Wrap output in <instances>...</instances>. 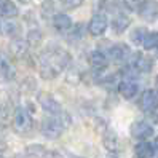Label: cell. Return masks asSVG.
<instances>
[{"instance_id": "obj_1", "label": "cell", "mask_w": 158, "mask_h": 158, "mask_svg": "<svg viewBox=\"0 0 158 158\" xmlns=\"http://www.w3.org/2000/svg\"><path fill=\"white\" fill-rule=\"evenodd\" d=\"M70 54L61 48L46 50L40 56V75L45 80H54L69 67Z\"/></svg>"}, {"instance_id": "obj_2", "label": "cell", "mask_w": 158, "mask_h": 158, "mask_svg": "<svg viewBox=\"0 0 158 158\" xmlns=\"http://www.w3.org/2000/svg\"><path fill=\"white\" fill-rule=\"evenodd\" d=\"M64 129H66L64 120L58 115H51L42 122V134L48 139H58L64 133Z\"/></svg>"}, {"instance_id": "obj_3", "label": "cell", "mask_w": 158, "mask_h": 158, "mask_svg": "<svg viewBox=\"0 0 158 158\" xmlns=\"http://www.w3.org/2000/svg\"><path fill=\"white\" fill-rule=\"evenodd\" d=\"M13 126H15V131H16V133L27 134V133L32 129V126H34V118H32V115L27 112L26 109L18 107V109L15 110Z\"/></svg>"}, {"instance_id": "obj_4", "label": "cell", "mask_w": 158, "mask_h": 158, "mask_svg": "<svg viewBox=\"0 0 158 158\" xmlns=\"http://www.w3.org/2000/svg\"><path fill=\"white\" fill-rule=\"evenodd\" d=\"M139 16L147 23L158 19V2L156 0H145L139 5Z\"/></svg>"}, {"instance_id": "obj_5", "label": "cell", "mask_w": 158, "mask_h": 158, "mask_svg": "<svg viewBox=\"0 0 158 158\" xmlns=\"http://www.w3.org/2000/svg\"><path fill=\"white\" fill-rule=\"evenodd\" d=\"M107 24H109L107 16L104 13H96L94 16L91 18V21L88 24V31H89L91 35L99 37V35H102L107 31Z\"/></svg>"}, {"instance_id": "obj_6", "label": "cell", "mask_w": 158, "mask_h": 158, "mask_svg": "<svg viewBox=\"0 0 158 158\" xmlns=\"http://www.w3.org/2000/svg\"><path fill=\"white\" fill-rule=\"evenodd\" d=\"M141 109L145 114H153L158 109V94L153 89L144 91V94L141 98Z\"/></svg>"}, {"instance_id": "obj_7", "label": "cell", "mask_w": 158, "mask_h": 158, "mask_svg": "<svg viewBox=\"0 0 158 158\" xmlns=\"http://www.w3.org/2000/svg\"><path fill=\"white\" fill-rule=\"evenodd\" d=\"M131 134L139 141H145L150 136H153V126L147 122H136L131 126Z\"/></svg>"}, {"instance_id": "obj_8", "label": "cell", "mask_w": 158, "mask_h": 158, "mask_svg": "<svg viewBox=\"0 0 158 158\" xmlns=\"http://www.w3.org/2000/svg\"><path fill=\"white\" fill-rule=\"evenodd\" d=\"M118 91H120V94H122L125 99H133L137 94V91H139V85H137V81L134 78L128 77V78L120 81Z\"/></svg>"}, {"instance_id": "obj_9", "label": "cell", "mask_w": 158, "mask_h": 158, "mask_svg": "<svg viewBox=\"0 0 158 158\" xmlns=\"http://www.w3.org/2000/svg\"><path fill=\"white\" fill-rule=\"evenodd\" d=\"M15 73H16V70H15V66L10 61V58L6 54H0V78L8 81L15 77Z\"/></svg>"}, {"instance_id": "obj_10", "label": "cell", "mask_w": 158, "mask_h": 158, "mask_svg": "<svg viewBox=\"0 0 158 158\" xmlns=\"http://www.w3.org/2000/svg\"><path fill=\"white\" fill-rule=\"evenodd\" d=\"M40 104H42V107L46 110V112L51 114V115L61 114V104L50 94H42L40 96Z\"/></svg>"}, {"instance_id": "obj_11", "label": "cell", "mask_w": 158, "mask_h": 158, "mask_svg": "<svg viewBox=\"0 0 158 158\" xmlns=\"http://www.w3.org/2000/svg\"><path fill=\"white\" fill-rule=\"evenodd\" d=\"M88 61H89V66L94 69V70H104L107 67V56L102 51H91L89 56H88Z\"/></svg>"}, {"instance_id": "obj_12", "label": "cell", "mask_w": 158, "mask_h": 158, "mask_svg": "<svg viewBox=\"0 0 158 158\" xmlns=\"http://www.w3.org/2000/svg\"><path fill=\"white\" fill-rule=\"evenodd\" d=\"M53 26H54V29L59 31V32H67V31L72 29V19L66 13H58L53 18Z\"/></svg>"}, {"instance_id": "obj_13", "label": "cell", "mask_w": 158, "mask_h": 158, "mask_svg": "<svg viewBox=\"0 0 158 158\" xmlns=\"http://www.w3.org/2000/svg\"><path fill=\"white\" fill-rule=\"evenodd\" d=\"M129 54H131V51H129V48L126 45L123 43H118V45H114L112 48L109 50V56L112 58L114 61H126L129 58Z\"/></svg>"}, {"instance_id": "obj_14", "label": "cell", "mask_w": 158, "mask_h": 158, "mask_svg": "<svg viewBox=\"0 0 158 158\" xmlns=\"http://www.w3.org/2000/svg\"><path fill=\"white\" fill-rule=\"evenodd\" d=\"M152 66H153V62L152 59L148 58V56H144V54H136V58L134 61L131 62V67L139 70V72H150L152 70Z\"/></svg>"}, {"instance_id": "obj_15", "label": "cell", "mask_w": 158, "mask_h": 158, "mask_svg": "<svg viewBox=\"0 0 158 158\" xmlns=\"http://www.w3.org/2000/svg\"><path fill=\"white\" fill-rule=\"evenodd\" d=\"M10 51L15 58H23L24 54L27 53V43L26 40H21V39H13L11 43H10Z\"/></svg>"}, {"instance_id": "obj_16", "label": "cell", "mask_w": 158, "mask_h": 158, "mask_svg": "<svg viewBox=\"0 0 158 158\" xmlns=\"http://www.w3.org/2000/svg\"><path fill=\"white\" fill-rule=\"evenodd\" d=\"M129 27V18L126 16V15H117L115 18H114V21H112V29H114V32H117V34H123L126 29Z\"/></svg>"}, {"instance_id": "obj_17", "label": "cell", "mask_w": 158, "mask_h": 158, "mask_svg": "<svg viewBox=\"0 0 158 158\" xmlns=\"http://www.w3.org/2000/svg\"><path fill=\"white\" fill-rule=\"evenodd\" d=\"M136 155H137V158H153L155 153H153L152 144L147 141H141L136 145Z\"/></svg>"}, {"instance_id": "obj_18", "label": "cell", "mask_w": 158, "mask_h": 158, "mask_svg": "<svg viewBox=\"0 0 158 158\" xmlns=\"http://www.w3.org/2000/svg\"><path fill=\"white\" fill-rule=\"evenodd\" d=\"M0 15L3 18H15L18 15V6L10 2V0H5V2L0 5Z\"/></svg>"}, {"instance_id": "obj_19", "label": "cell", "mask_w": 158, "mask_h": 158, "mask_svg": "<svg viewBox=\"0 0 158 158\" xmlns=\"http://www.w3.org/2000/svg\"><path fill=\"white\" fill-rule=\"evenodd\" d=\"M104 145L110 152H114V150L118 148V137H117V134L114 131H107L104 134Z\"/></svg>"}, {"instance_id": "obj_20", "label": "cell", "mask_w": 158, "mask_h": 158, "mask_svg": "<svg viewBox=\"0 0 158 158\" xmlns=\"http://www.w3.org/2000/svg\"><path fill=\"white\" fill-rule=\"evenodd\" d=\"M142 45L145 50H155L158 48V32H147V35L144 37Z\"/></svg>"}, {"instance_id": "obj_21", "label": "cell", "mask_w": 158, "mask_h": 158, "mask_svg": "<svg viewBox=\"0 0 158 158\" xmlns=\"http://www.w3.org/2000/svg\"><path fill=\"white\" fill-rule=\"evenodd\" d=\"M0 32L5 34V35H15L19 32V27H18V24L11 23V21H6V23H0Z\"/></svg>"}, {"instance_id": "obj_22", "label": "cell", "mask_w": 158, "mask_h": 158, "mask_svg": "<svg viewBox=\"0 0 158 158\" xmlns=\"http://www.w3.org/2000/svg\"><path fill=\"white\" fill-rule=\"evenodd\" d=\"M26 153L31 158H42L46 153V148L43 145H29L26 148Z\"/></svg>"}, {"instance_id": "obj_23", "label": "cell", "mask_w": 158, "mask_h": 158, "mask_svg": "<svg viewBox=\"0 0 158 158\" xmlns=\"http://www.w3.org/2000/svg\"><path fill=\"white\" fill-rule=\"evenodd\" d=\"M29 46L32 48H37L40 43H42V32L40 31H31L27 34V42H26Z\"/></svg>"}, {"instance_id": "obj_24", "label": "cell", "mask_w": 158, "mask_h": 158, "mask_svg": "<svg viewBox=\"0 0 158 158\" xmlns=\"http://www.w3.org/2000/svg\"><path fill=\"white\" fill-rule=\"evenodd\" d=\"M145 35H147L145 29H142V27H137V29H134L133 34H131V40H133L136 45H139V43H142V40H144Z\"/></svg>"}, {"instance_id": "obj_25", "label": "cell", "mask_w": 158, "mask_h": 158, "mask_svg": "<svg viewBox=\"0 0 158 158\" xmlns=\"http://www.w3.org/2000/svg\"><path fill=\"white\" fill-rule=\"evenodd\" d=\"M83 3V0H62V6L67 8V10H73V8H78Z\"/></svg>"}, {"instance_id": "obj_26", "label": "cell", "mask_w": 158, "mask_h": 158, "mask_svg": "<svg viewBox=\"0 0 158 158\" xmlns=\"http://www.w3.org/2000/svg\"><path fill=\"white\" fill-rule=\"evenodd\" d=\"M8 117H10V112H8L6 106L5 104H0V125L5 123L6 120H8Z\"/></svg>"}, {"instance_id": "obj_27", "label": "cell", "mask_w": 158, "mask_h": 158, "mask_svg": "<svg viewBox=\"0 0 158 158\" xmlns=\"http://www.w3.org/2000/svg\"><path fill=\"white\" fill-rule=\"evenodd\" d=\"M42 158H62V155L59 153V152H56V150H54V152H46Z\"/></svg>"}, {"instance_id": "obj_28", "label": "cell", "mask_w": 158, "mask_h": 158, "mask_svg": "<svg viewBox=\"0 0 158 158\" xmlns=\"http://www.w3.org/2000/svg\"><path fill=\"white\" fill-rule=\"evenodd\" d=\"M152 147H153V153L158 156V137H155V141L152 142Z\"/></svg>"}, {"instance_id": "obj_29", "label": "cell", "mask_w": 158, "mask_h": 158, "mask_svg": "<svg viewBox=\"0 0 158 158\" xmlns=\"http://www.w3.org/2000/svg\"><path fill=\"white\" fill-rule=\"evenodd\" d=\"M2 141H3V129L0 128V142H2Z\"/></svg>"}, {"instance_id": "obj_30", "label": "cell", "mask_w": 158, "mask_h": 158, "mask_svg": "<svg viewBox=\"0 0 158 158\" xmlns=\"http://www.w3.org/2000/svg\"><path fill=\"white\" fill-rule=\"evenodd\" d=\"M155 86H156V91H155V93L158 94V77H156V80H155Z\"/></svg>"}, {"instance_id": "obj_31", "label": "cell", "mask_w": 158, "mask_h": 158, "mask_svg": "<svg viewBox=\"0 0 158 158\" xmlns=\"http://www.w3.org/2000/svg\"><path fill=\"white\" fill-rule=\"evenodd\" d=\"M70 158H83V156H77V155H73V156H70Z\"/></svg>"}, {"instance_id": "obj_32", "label": "cell", "mask_w": 158, "mask_h": 158, "mask_svg": "<svg viewBox=\"0 0 158 158\" xmlns=\"http://www.w3.org/2000/svg\"><path fill=\"white\" fill-rule=\"evenodd\" d=\"M3 2H5V0H0V5H2V3H3Z\"/></svg>"}, {"instance_id": "obj_33", "label": "cell", "mask_w": 158, "mask_h": 158, "mask_svg": "<svg viewBox=\"0 0 158 158\" xmlns=\"http://www.w3.org/2000/svg\"><path fill=\"white\" fill-rule=\"evenodd\" d=\"M156 56H158V48H156Z\"/></svg>"}, {"instance_id": "obj_34", "label": "cell", "mask_w": 158, "mask_h": 158, "mask_svg": "<svg viewBox=\"0 0 158 158\" xmlns=\"http://www.w3.org/2000/svg\"><path fill=\"white\" fill-rule=\"evenodd\" d=\"M0 158H3V155H0Z\"/></svg>"}]
</instances>
